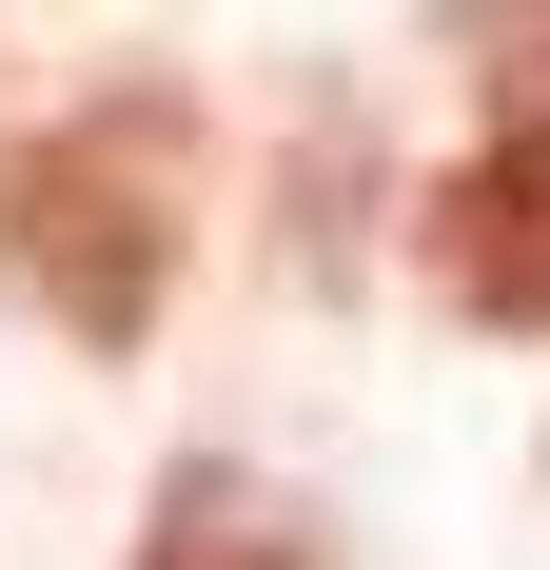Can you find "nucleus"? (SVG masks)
I'll list each match as a JSON object with an SVG mask.
<instances>
[{"mask_svg":"<svg viewBox=\"0 0 550 570\" xmlns=\"http://www.w3.org/2000/svg\"><path fill=\"white\" fill-rule=\"evenodd\" d=\"M197 197H217V118L197 79H99L40 138H0V276L20 315H59L79 354H158L177 276H197Z\"/></svg>","mask_w":550,"mask_h":570,"instance_id":"nucleus-1","label":"nucleus"},{"mask_svg":"<svg viewBox=\"0 0 550 570\" xmlns=\"http://www.w3.org/2000/svg\"><path fill=\"white\" fill-rule=\"evenodd\" d=\"M413 295L452 335H550V40H492V118L413 197Z\"/></svg>","mask_w":550,"mask_h":570,"instance_id":"nucleus-2","label":"nucleus"},{"mask_svg":"<svg viewBox=\"0 0 550 570\" xmlns=\"http://www.w3.org/2000/svg\"><path fill=\"white\" fill-rule=\"evenodd\" d=\"M118 570H334V531L275 492L256 453H177L158 472V512H138V551Z\"/></svg>","mask_w":550,"mask_h":570,"instance_id":"nucleus-3","label":"nucleus"},{"mask_svg":"<svg viewBox=\"0 0 550 570\" xmlns=\"http://www.w3.org/2000/svg\"><path fill=\"white\" fill-rule=\"evenodd\" d=\"M472 40H550V0H472Z\"/></svg>","mask_w":550,"mask_h":570,"instance_id":"nucleus-4","label":"nucleus"}]
</instances>
